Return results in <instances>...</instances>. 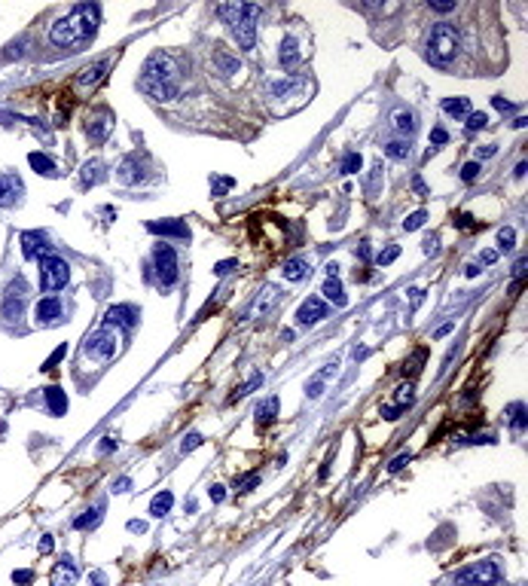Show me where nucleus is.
Returning a JSON list of instances; mask_svg holds the SVG:
<instances>
[{"label":"nucleus","instance_id":"23","mask_svg":"<svg viewBox=\"0 0 528 586\" xmlns=\"http://www.w3.org/2000/svg\"><path fill=\"white\" fill-rule=\"evenodd\" d=\"M171 507H174V495H171V492H159L153 501H150V516L162 519V516H168V513H171Z\"/></svg>","mask_w":528,"mask_h":586},{"label":"nucleus","instance_id":"24","mask_svg":"<svg viewBox=\"0 0 528 586\" xmlns=\"http://www.w3.org/2000/svg\"><path fill=\"white\" fill-rule=\"evenodd\" d=\"M309 275H311V269H309L306 260H287L284 263V278L287 281H306Z\"/></svg>","mask_w":528,"mask_h":586},{"label":"nucleus","instance_id":"54","mask_svg":"<svg viewBox=\"0 0 528 586\" xmlns=\"http://www.w3.org/2000/svg\"><path fill=\"white\" fill-rule=\"evenodd\" d=\"M132 488V479H116L114 483V492H129Z\"/></svg>","mask_w":528,"mask_h":586},{"label":"nucleus","instance_id":"37","mask_svg":"<svg viewBox=\"0 0 528 586\" xmlns=\"http://www.w3.org/2000/svg\"><path fill=\"white\" fill-rule=\"evenodd\" d=\"M397 256H400V245H388L385 251L375 256V263H379V266H388V263H394Z\"/></svg>","mask_w":528,"mask_h":586},{"label":"nucleus","instance_id":"63","mask_svg":"<svg viewBox=\"0 0 528 586\" xmlns=\"http://www.w3.org/2000/svg\"><path fill=\"white\" fill-rule=\"evenodd\" d=\"M410 293H412V302H421V300H425V291H410Z\"/></svg>","mask_w":528,"mask_h":586},{"label":"nucleus","instance_id":"58","mask_svg":"<svg viewBox=\"0 0 528 586\" xmlns=\"http://www.w3.org/2000/svg\"><path fill=\"white\" fill-rule=\"evenodd\" d=\"M254 486H260V477H257V473H254V477H251V479H244V492H251V488H254Z\"/></svg>","mask_w":528,"mask_h":586},{"label":"nucleus","instance_id":"18","mask_svg":"<svg viewBox=\"0 0 528 586\" xmlns=\"http://www.w3.org/2000/svg\"><path fill=\"white\" fill-rule=\"evenodd\" d=\"M107 327H132L134 321H138V309L134 306H114L107 309Z\"/></svg>","mask_w":528,"mask_h":586},{"label":"nucleus","instance_id":"45","mask_svg":"<svg viewBox=\"0 0 528 586\" xmlns=\"http://www.w3.org/2000/svg\"><path fill=\"white\" fill-rule=\"evenodd\" d=\"M13 580L15 583H31V580H34V571H25V568H19V571H13Z\"/></svg>","mask_w":528,"mask_h":586},{"label":"nucleus","instance_id":"46","mask_svg":"<svg viewBox=\"0 0 528 586\" xmlns=\"http://www.w3.org/2000/svg\"><path fill=\"white\" fill-rule=\"evenodd\" d=\"M400 412H403V406H382V415H385L388 422H394V419H400Z\"/></svg>","mask_w":528,"mask_h":586},{"label":"nucleus","instance_id":"40","mask_svg":"<svg viewBox=\"0 0 528 586\" xmlns=\"http://www.w3.org/2000/svg\"><path fill=\"white\" fill-rule=\"evenodd\" d=\"M476 178H479V165H476V162H467V165L461 168V180H464V183H474Z\"/></svg>","mask_w":528,"mask_h":586},{"label":"nucleus","instance_id":"4","mask_svg":"<svg viewBox=\"0 0 528 586\" xmlns=\"http://www.w3.org/2000/svg\"><path fill=\"white\" fill-rule=\"evenodd\" d=\"M455 52H458V31L446 25V22L434 25V31L428 37V61L434 68H443V64H449L455 59Z\"/></svg>","mask_w":528,"mask_h":586},{"label":"nucleus","instance_id":"43","mask_svg":"<svg viewBox=\"0 0 528 586\" xmlns=\"http://www.w3.org/2000/svg\"><path fill=\"white\" fill-rule=\"evenodd\" d=\"M446 141H449V132H446L443 125H437L434 132H430V144H446Z\"/></svg>","mask_w":528,"mask_h":586},{"label":"nucleus","instance_id":"22","mask_svg":"<svg viewBox=\"0 0 528 586\" xmlns=\"http://www.w3.org/2000/svg\"><path fill=\"white\" fill-rule=\"evenodd\" d=\"M46 406H49L52 415H65L68 412V397H65V391H61L59 385L46 388Z\"/></svg>","mask_w":528,"mask_h":586},{"label":"nucleus","instance_id":"19","mask_svg":"<svg viewBox=\"0 0 528 586\" xmlns=\"http://www.w3.org/2000/svg\"><path fill=\"white\" fill-rule=\"evenodd\" d=\"M110 128H114V119H110V114H101V116H92L89 119V125H86V134H89V141H104L110 134Z\"/></svg>","mask_w":528,"mask_h":586},{"label":"nucleus","instance_id":"47","mask_svg":"<svg viewBox=\"0 0 528 586\" xmlns=\"http://www.w3.org/2000/svg\"><path fill=\"white\" fill-rule=\"evenodd\" d=\"M114 449H116V440H114V437H107L104 443H98V452H101V455H110Z\"/></svg>","mask_w":528,"mask_h":586},{"label":"nucleus","instance_id":"41","mask_svg":"<svg viewBox=\"0 0 528 586\" xmlns=\"http://www.w3.org/2000/svg\"><path fill=\"white\" fill-rule=\"evenodd\" d=\"M379 183H382V168L373 165V180H366V192L375 196V192H379Z\"/></svg>","mask_w":528,"mask_h":586},{"label":"nucleus","instance_id":"32","mask_svg":"<svg viewBox=\"0 0 528 586\" xmlns=\"http://www.w3.org/2000/svg\"><path fill=\"white\" fill-rule=\"evenodd\" d=\"M385 153L391 159H397V162H403V159L410 156V144H406V141H388L385 144Z\"/></svg>","mask_w":528,"mask_h":586},{"label":"nucleus","instance_id":"44","mask_svg":"<svg viewBox=\"0 0 528 586\" xmlns=\"http://www.w3.org/2000/svg\"><path fill=\"white\" fill-rule=\"evenodd\" d=\"M65 355H68V345H61V348H59V351H55V355H52V357H49V360H46V364H43V370H52V367H55V364H59V360H61V357H65Z\"/></svg>","mask_w":528,"mask_h":586},{"label":"nucleus","instance_id":"59","mask_svg":"<svg viewBox=\"0 0 528 586\" xmlns=\"http://www.w3.org/2000/svg\"><path fill=\"white\" fill-rule=\"evenodd\" d=\"M498 260V251H483V263H495Z\"/></svg>","mask_w":528,"mask_h":586},{"label":"nucleus","instance_id":"29","mask_svg":"<svg viewBox=\"0 0 528 586\" xmlns=\"http://www.w3.org/2000/svg\"><path fill=\"white\" fill-rule=\"evenodd\" d=\"M101 516H104V504H95V507H89V510L83 513V516L74 519V528H92Z\"/></svg>","mask_w":528,"mask_h":586},{"label":"nucleus","instance_id":"30","mask_svg":"<svg viewBox=\"0 0 528 586\" xmlns=\"http://www.w3.org/2000/svg\"><path fill=\"white\" fill-rule=\"evenodd\" d=\"M333 373H336V364H330V367H327V373H324V376L318 373L315 379H311V382L306 385V394H309L311 400H315V397H321V394H324V379H327V376H333Z\"/></svg>","mask_w":528,"mask_h":586},{"label":"nucleus","instance_id":"21","mask_svg":"<svg viewBox=\"0 0 528 586\" xmlns=\"http://www.w3.org/2000/svg\"><path fill=\"white\" fill-rule=\"evenodd\" d=\"M98 180H104V162L101 159H89V162L83 165V171H79V183L89 190L92 183H98Z\"/></svg>","mask_w":528,"mask_h":586},{"label":"nucleus","instance_id":"60","mask_svg":"<svg viewBox=\"0 0 528 586\" xmlns=\"http://www.w3.org/2000/svg\"><path fill=\"white\" fill-rule=\"evenodd\" d=\"M446 333H452V324H443V327H440V330H437L434 336H437V339H443V336H446Z\"/></svg>","mask_w":528,"mask_h":586},{"label":"nucleus","instance_id":"39","mask_svg":"<svg viewBox=\"0 0 528 586\" xmlns=\"http://www.w3.org/2000/svg\"><path fill=\"white\" fill-rule=\"evenodd\" d=\"M196 446H202V433H199V431H189L187 437H183V443H180V449H183V452H193Z\"/></svg>","mask_w":528,"mask_h":586},{"label":"nucleus","instance_id":"5","mask_svg":"<svg viewBox=\"0 0 528 586\" xmlns=\"http://www.w3.org/2000/svg\"><path fill=\"white\" fill-rule=\"evenodd\" d=\"M455 586H492L501 580V562L498 559H479L474 565L455 571Z\"/></svg>","mask_w":528,"mask_h":586},{"label":"nucleus","instance_id":"15","mask_svg":"<svg viewBox=\"0 0 528 586\" xmlns=\"http://www.w3.org/2000/svg\"><path fill=\"white\" fill-rule=\"evenodd\" d=\"M147 232H153V236H178L187 242L189 238V226L183 220H156V223H147Z\"/></svg>","mask_w":528,"mask_h":586},{"label":"nucleus","instance_id":"10","mask_svg":"<svg viewBox=\"0 0 528 586\" xmlns=\"http://www.w3.org/2000/svg\"><path fill=\"white\" fill-rule=\"evenodd\" d=\"M25 196V183L15 171H3L0 174V208H13L22 202Z\"/></svg>","mask_w":528,"mask_h":586},{"label":"nucleus","instance_id":"16","mask_svg":"<svg viewBox=\"0 0 528 586\" xmlns=\"http://www.w3.org/2000/svg\"><path fill=\"white\" fill-rule=\"evenodd\" d=\"M278 61H281L284 70H297V64H300V40L293 37V34H287V37L281 40V52H278Z\"/></svg>","mask_w":528,"mask_h":586},{"label":"nucleus","instance_id":"42","mask_svg":"<svg viewBox=\"0 0 528 586\" xmlns=\"http://www.w3.org/2000/svg\"><path fill=\"white\" fill-rule=\"evenodd\" d=\"M406 464H410V452H403V455H397V458H394V461H391V464H388V470H391V473H397V470H403V468H406Z\"/></svg>","mask_w":528,"mask_h":586},{"label":"nucleus","instance_id":"53","mask_svg":"<svg viewBox=\"0 0 528 586\" xmlns=\"http://www.w3.org/2000/svg\"><path fill=\"white\" fill-rule=\"evenodd\" d=\"M495 153H498V147H495V144H486V147H479V159H489Z\"/></svg>","mask_w":528,"mask_h":586},{"label":"nucleus","instance_id":"26","mask_svg":"<svg viewBox=\"0 0 528 586\" xmlns=\"http://www.w3.org/2000/svg\"><path fill=\"white\" fill-rule=\"evenodd\" d=\"M391 123H394V128H397V132L410 134L412 128H415V116H412V110H406V107H397L394 114H391Z\"/></svg>","mask_w":528,"mask_h":586},{"label":"nucleus","instance_id":"9","mask_svg":"<svg viewBox=\"0 0 528 586\" xmlns=\"http://www.w3.org/2000/svg\"><path fill=\"white\" fill-rule=\"evenodd\" d=\"M114 351H116V333L110 330V327H101V330L92 333L89 342H86V355L92 360H107V357H114Z\"/></svg>","mask_w":528,"mask_h":586},{"label":"nucleus","instance_id":"50","mask_svg":"<svg viewBox=\"0 0 528 586\" xmlns=\"http://www.w3.org/2000/svg\"><path fill=\"white\" fill-rule=\"evenodd\" d=\"M89 583H92V586H107V574L92 571V574H89Z\"/></svg>","mask_w":528,"mask_h":586},{"label":"nucleus","instance_id":"2","mask_svg":"<svg viewBox=\"0 0 528 586\" xmlns=\"http://www.w3.org/2000/svg\"><path fill=\"white\" fill-rule=\"evenodd\" d=\"M143 89L153 95L156 101H171L178 95V59L168 52L150 55L143 64Z\"/></svg>","mask_w":528,"mask_h":586},{"label":"nucleus","instance_id":"8","mask_svg":"<svg viewBox=\"0 0 528 586\" xmlns=\"http://www.w3.org/2000/svg\"><path fill=\"white\" fill-rule=\"evenodd\" d=\"M153 272H156L159 287H165V291L178 281V251L168 242L153 247Z\"/></svg>","mask_w":528,"mask_h":586},{"label":"nucleus","instance_id":"11","mask_svg":"<svg viewBox=\"0 0 528 586\" xmlns=\"http://www.w3.org/2000/svg\"><path fill=\"white\" fill-rule=\"evenodd\" d=\"M327 315H330V309H327V302L321 300V296H309V300L297 309V324L300 327H315L318 321H324Z\"/></svg>","mask_w":528,"mask_h":586},{"label":"nucleus","instance_id":"52","mask_svg":"<svg viewBox=\"0 0 528 586\" xmlns=\"http://www.w3.org/2000/svg\"><path fill=\"white\" fill-rule=\"evenodd\" d=\"M223 498H226V488H223V486H211V501L220 504Z\"/></svg>","mask_w":528,"mask_h":586},{"label":"nucleus","instance_id":"20","mask_svg":"<svg viewBox=\"0 0 528 586\" xmlns=\"http://www.w3.org/2000/svg\"><path fill=\"white\" fill-rule=\"evenodd\" d=\"M28 165L34 168L37 174H43V178H59V165H55L46 153H31L28 156Z\"/></svg>","mask_w":528,"mask_h":586},{"label":"nucleus","instance_id":"55","mask_svg":"<svg viewBox=\"0 0 528 586\" xmlns=\"http://www.w3.org/2000/svg\"><path fill=\"white\" fill-rule=\"evenodd\" d=\"M430 10H437V13H452L455 3H437V0H434V3H430Z\"/></svg>","mask_w":528,"mask_h":586},{"label":"nucleus","instance_id":"25","mask_svg":"<svg viewBox=\"0 0 528 586\" xmlns=\"http://www.w3.org/2000/svg\"><path fill=\"white\" fill-rule=\"evenodd\" d=\"M327 300L336 302V306H345L348 302V296H345V287L339 284V278H327V284H324V291H321Z\"/></svg>","mask_w":528,"mask_h":586},{"label":"nucleus","instance_id":"14","mask_svg":"<svg viewBox=\"0 0 528 586\" xmlns=\"http://www.w3.org/2000/svg\"><path fill=\"white\" fill-rule=\"evenodd\" d=\"M49 580H52V586H74L79 580V565L70 556L59 559L55 568H52V574H49Z\"/></svg>","mask_w":528,"mask_h":586},{"label":"nucleus","instance_id":"61","mask_svg":"<svg viewBox=\"0 0 528 586\" xmlns=\"http://www.w3.org/2000/svg\"><path fill=\"white\" fill-rule=\"evenodd\" d=\"M327 275L336 278V275H339V266H336V263H327Z\"/></svg>","mask_w":528,"mask_h":586},{"label":"nucleus","instance_id":"62","mask_svg":"<svg viewBox=\"0 0 528 586\" xmlns=\"http://www.w3.org/2000/svg\"><path fill=\"white\" fill-rule=\"evenodd\" d=\"M412 187L419 190V192H428V187H425V180H421V178H415V180H412Z\"/></svg>","mask_w":528,"mask_h":586},{"label":"nucleus","instance_id":"49","mask_svg":"<svg viewBox=\"0 0 528 586\" xmlns=\"http://www.w3.org/2000/svg\"><path fill=\"white\" fill-rule=\"evenodd\" d=\"M52 547H55V537H52V534H43V537H40V553H49Z\"/></svg>","mask_w":528,"mask_h":586},{"label":"nucleus","instance_id":"27","mask_svg":"<svg viewBox=\"0 0 528 586\" xmlns=\"http://www.w3.org/2000/svg\"><path fill=\"white\" fill-rule=\"evenodd\" d=\"M110 70V61H98V64H89V68L83 70V77H79V86H92L98 83V79Z\"/></svg>","mask_w":528,"mask_h":586},{"label":"nucleus","instance_id":"12","mask_svg":"<svg viewBox=\"0 0 528 586\" xmlns=\"http://www.w3.org/2000/svg\"><path fill=\"white\" fill-rule=\"evenodd\" d=\"M19 242H22V254H25V260H43L46 254H52V247L46 245L43 232H22Z\"/></svg>","mask_w":528,"mask_h":586},{"label":"nucleus","instance_id":"28","mask_svg":"<svg viewBox=\"0 0 528 586\" xmlns=\"http://www.w3.org/2000/svg\"><path fill=\"white\" fill-rule=\"evenodd\" d=\"M443 114H449V116H467L470 114V98H446L443 101Z\"/></svg>","mask_w":528,"mask_h":586},{"label":"nucleus","instance_id":"3","mask_svg":"<svg viewBox=\"0 0 528 586\" xmlns=\"http://www.w3.org/2000/svg\"><path fill=\"white\" fill-rule=\"evenodd\" d=\"M217 13H220V19L229 25L235 43L242 46V49H254V43H257L260 6H254V3H223Z\"/></svg>","mask_w":528,"mask_h":586},{"label":"nucleus","instance_id":"13","mask_svg":"<svg viewBox=\"0 0 528 586\" xmlns=\"http://www.w3.org/2000/svg\"><path fill=\"white\" fill-rule=\"evenodd\" d=\"M150 174V165L143 156H129L123 159V165H119V180L123 183H143Z\"/></svg>","mask_w":528,"mask_h":586},{"label":"nucleus","instance_id":"36","mask_svg":"<svg viewBox=\"0 0 528 586\" xmlns=\"http://www.w3.org/2000/svg\"><path fill=\"white\" fill-rule=\"evenodd\" d=\"M486 123H489L486 114H470L467 123H464V132H479V128H486Z\"/></svg>","mask_w":528,"mask_h":586},{"label":"nucleus","instance_id":"35","mask_svg":"<svg viewBox=\"0 0 528 586\" xmlns=\"http://www.w3.org/2000/svg\"><path fill=\"white\" fill-rule=\"evenodd\" d=\"M361 165H364V156H361V153H348V156H345V162H342V174H355V171H361Z\"/></svg>","mask_w":528,"mask_h":586},{"label":"nucleus","instance_id":"31","mask_svg":"<svg viewBox=\"0 0 528 586\" xmlns=\"http://www.w3.org/2000/svg\"><path fill=\"white\" fill-rule=\"evenodd\" d=\"M257 415H260V424L275 422V415H278V397H266V400H263V406L257 409Z\"/></svg>","mask_w":528,"mask_h":586},{"label":"nucleus","instance_id":"6","mask_svg":"<svg viewBox=\"0 0 528 586\" xmlns=\"http://www.w3.org/2000/svg\"><path fill=\"white\" fill-rule=\"evenodd\" d=\"M70 281V266L68 260H61L59 254H46L43 260H40V287H43V293H59L61 287H68Z\"/></svg>","mask_w":528,"mask_h":586},{"label":"nucleus","instance_id":"57","mask_svg":"<svg viewBox=\"0 0 528 586\" xmlns=\"http://www.w3.org/2000/svg\"><path fill=\"white\" fill-rule=\"evenodd\" d=\"M464 275H467V278H476V275H479V266H476V263H467V266H464Z\"/></svg>","mask_w":528,"mask_h":586},{"label":"nucleus","instance_id":"33","mask_svg":"<svg viewBox=\"0 0 528 586\" xmlns=\"http://www.w3.org/2000/svg\"><path fill=\"white\" fill-rule=\"evenodd\" d=\"M498 245H501V251H513V245H516V229L513 226H504L498 232Z\"/></svg>","mask_w":528,"mask_h":586},{"label":"nucleus","instance_id":"34","mask_svg":"<svg viewBox=\"0 0 528 586\" xmlns=\"http://www.w3.org/2000/svg\"><path fill=\"white\" fill-rule=\"evenodd\" d=\"M425 220H428V211H412L410 217H406L403 229H406V232H415L419 226H425Z\"/></svg>","mask_w":528,"mask_h":586},{"label":"nucleus","instance_id":"51","mask_svg":"<svg viewBox=\"0 0 528 586\" xmlns=\"http://www.w3.org/2000/svg\"><path fill=\"white\" fill-rule=\"evenodd\" d=\"M217 61H220V68H226V70H229V74L238 68V61H235V59H229V55H220Z\"/></svg>","mask_w":528,"mask_h":586},{"label":"nucleus","instance_id":"7","mask_svg":"<svg viewBox=\"0 0 528 586\" xmlns=\"http://www.w3.org/2000/svg\"><path fill=\"white\" fill-rule=\"evenodd\" d=\"M28 296H31V284L25 278H13L3 291V300H0V315L6 321H19L28 311Z\"/></svg>","mask_w":528,"mask_h":586},{"label":"nucleus","instance_id":"1","mask_svg":"<svg viewBox=\"0 0 528 586\" xmlns=\"http://www.w3.org/2000/svg\"><path fill=\"white\" fill-rule=\"evenodd\" d=\"M101 25V6L98 3H83L74 13H68L61 22H55L49 31V40L61 49L77 43H86L89 37H95V31Z\"/></svg>","mask_w":528,"mask_h":586},{"label":"nucleus","instance_id":"17","mask_svg":"<svg viewBox=\"0 0 528 586\" xmlns=\"http://www.w3.org/2000/svg\"><path fill=\"white\" fill-rule=\"evenodd\" d=\"M37 321H40V324L61 321V300H59V296H43V300L37 302Z\"/></svg>","mask_w":528,"mask_h":586},{"label":"nucleus","instance_id":"56","mask_svg":"<svg viewBox=\"0 0 528 586\" xmlns=\"http://www.w3.org/2000/svg\"><path fill=\"white\" fill-rule=\"evenodd\" d=\"M492 104H495L498 110H504V114H507V110H513V104H510V101H504V98H492Z\"/></svg>","mask_w":528,"mask_h":586},{"label":"nucleus","instance_id":"38","mask_svg":"<svg viewBox=\"0 0 528 586\" xmlns=\"http://www.w3.org/2000/svg\"><path fill=\"white\" fill-rule=\"evenodd\" d=\"M397 400H400L397 406H403V409L412 406V385H410V382H403V385L397 388Z\"/></svg>","mask_w":528,"mask_h":586},{"label":"nucleus","instance_id":"48","mask_svg":"<svg viewBox=\"0 0 528 586\" xmlns=\"http://www.w3.org/2000/svg\"><path fill=\"white\" fill-rule=\"evenodd\" d=\"M235 266H238L235 260H226V263H217V269H214V272H217V275H229V272L235 269Z\"/></svg>","mask_w":528,"mask_h":586}]
</instances>
